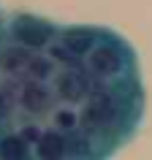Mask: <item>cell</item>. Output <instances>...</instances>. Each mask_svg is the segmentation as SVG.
I'll return each instance as SVG.
<instances>
[{
	"instance_id": "cell-1",
	"label": "cell",
	"mask_w": 152,
	"mask_h": 160,
	"mask_svg": "<svg viewBox=\"0 0 152 160\" xmlns=\"http://www.w3.org/2000/svg\"><path fill=\"white\" fill-rule=\"evenodd\" d=\"M8 27H11V41L30 49V52L49 49L52 38H54V30H52L49 22H43L38 17H30V14H17Z\"/></svg>"
},
{
	"instance_id": "cell-2",
	"label": "cell",
	"mask_w": 152,
	"mask_h": 160,
	"mask_svg": "<svg viewBox=\"0 0 152 160\" xmlns=\"http://www.w3.org/2000/svg\"><path fill=\"white\" fill-rule=\"evenodd\" d=\"M122 119V106L114 98V92H98L93 95V101L84 106V111L79 114V122L90 130H106L114 128Z\"/></svg>"
},
{
	"instance_id": "cell-3",
	"label": "cell",
	"mask_w": 152,
	"mask_h": 160,
	"mask_svg": "<svg viewBox=\"0 0 152 160\" xmlns=\"http://www.w3.org/2000/svg\"><path fill=\"white\" fill-rule=\"evenodd\" d=\"M87 65H90V73L101 76V79H111V76L122 73V68H125V54H122L114 43L98 41V46L87 54Z\"/></svg>"
},
{
	"instance_id": "cell-4",
	"label": "cell",
	"mask_w": 152,
	"mask_h": 160,
	"mask_svg": "<svg viewBox=\"0 0 152 160\" xmlns=\"http://www.w3.org/2000/svg\"><path fill=\"white\" fill-rule=\"evenodd\" d=\"M52 92L46 87V82H33V79H25L22 87H19V106L27 111V114H43L52 103Z\"/></svg>"
},
{
	"instance_id": "cell-5",
	"label": "cell",
	"mask_w": 152,
	"mask_h": 160,
	"mask_svg": "<svg viewBox=\"0 0 152 160\" xmlns=\"http://www.w3.org/2000/svg\"><path fill=\"white\" fill-rule=\"evenodd\" d=\"M98 30L93 27H68L60 33V46H65L73 57H87L98 46Z\"/></svg>"
},
{
	"instance_id": "cell-6",
	"label": "cell",
	"mask_w": 152,
	"mask_h": 160,
	"mask_svg": "<svg viewBox=\"0 0 152 160\" xmlns=\"http://www.w3.org/2000/svg\"><path fill=\"white\" fill-rule=\"evenodd\" d=\"M52 90L65 103H79V101H84V95L90 92V84L84 82V76L79 71H60L54 76V87Z\"/></svg>"
},
{
	"instance_id": "cell-7",
	"label": "cell",
	"mask_w": 152,
	"mask_h": 160,
	"mask_svg": "<svg viewBox=\"0 0 152 160\" xmlns=\"http://www.w3.org/2000/svg\"><path fill=\"white\" fill-rule=\"evenodd\" d=\"M35 155H38V160H65L68 141L63 138V133L57 128L54 130H43L41 138L35 141Z\"/></svg>"
},
{
	"instance_id": "cell-8",
	"label": "cell",
	"mask_w": 152,
	"mask_h": 160,
	"mask_svg": "<svg viewBox=\"0 0 152 160\" xmlns=\"http://www.w3.org/2000/svg\"><path fill=\"white\" fill-rule=\"evenodd\" d=\"M33 57V52L25 49V46H19V43H8V46H3L0 49V73H25L27 62Z\"/></svg>"
},
{
	"instance_id": "cell-9",
	"label": "cell",
	"mask_w": 152,
	"mask_h": 160,
	"mask_svg": "<svg viewBox=\"0 0 152 160\" xmlns=\"http://www.w3.org/2000/svg\"><path fill=\"white\" fill-rule=\"evenodd\" d=\"M27 141L17 133H8L0 138V160H27Z\"/></svg>"
},
{
	"instance_id": "cell-10",
	"label": "cell",
	"mask_w": 152,
	"mask_h": 160,
	"mask_svg": "<svg viewBox=\"0 0 152 160\" xmlns=\"http://www.w3.org/2000/svg\"><path fill=\"white\" fill-rule=\"evenodd\" d=\"M52 73H54V62L49 57H43V54H33L25 68V76L33 79V82H46Z\"/></svg>"
},
{
	"instance_id": "cell-11",
	"label": "cell",
	"mask_w": 152,
	"mask_h": 160,
	"mask_svg": "<svg viewBox=\"0 0 152 160\" xmlns=\"http://www.w3.org/2000/svg\"><path fill=\"white\" fill-rule=\"evenodd\" d=\"M52 119H54V128H57V130H73V128L79 125V114H76L73 109H57Z\"/></svg>"
},
{
	"instance_id": "cell-12",
	"label": "cell",
	"mask_w": 152,
	"mask_h": 160,
	"mask_svg": "<svg viewBox=\"0 0 152 160\" xmlns=\"http://www.w3.org/2000/svg\"><path fill=\"white\" fill-rule=\"evenodd\" d=\"M8 114H11V92L6 87H0V122L8 119Z\"/></svg>"
},
{
	"instance_id": "cell-13",
	"label": "cell",
	"mask_w": 152,
	"mask_h": 160,
	"mask_svg": "<svg viewBox=\"0 0 152 160\" xmlns=\"http://www.w3.org/2000/svg\"><path fill=\"white\" fill-rule=\"evenodd\" d=\"M71 147H73L76 155H84V152H90V138L87 136H73L71 138Z\"/></svg>"
},
{
	"instance_id": "cell-14",
	"label": "cell",
	"mask_w": 152,
	"mask_h": 160,
	"mask_svg": "<svg viewBox=\"0 0 152 160\" xmlns=\"http://www.w3.org/2000/svg\"><path fill=\"white\" fill-rule=\"evenodd\" d=\"M41 133H43V130H38V128H22V133H19V136H22L27 144H35L38 138H41Z\"/></svg>"
}]
</instances>
